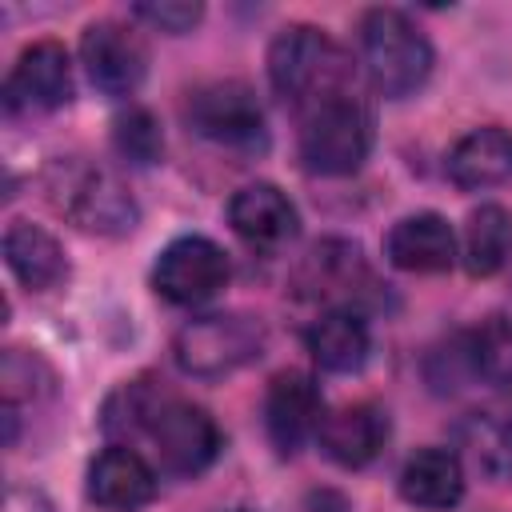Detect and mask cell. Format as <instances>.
Listing matches in <instances>:
<instances>
[{
	"label": "cell",
	"mask_w": 512,
	"mask_h": 512,
	"mask_svg": "<svg viewBox=\"0 0 512 512\" xmlns=\"http://www.w3.org/2000/svg\"><path fill=\"white\" fill-rule=\"evenodd\" d=\"M104 432L108 436H148L156 464L172 476H200L224 448L216 420L152 380L120 384L104 404Z\"/></svg>",
	"instance_id": "6da1fadb"
},
{
	"label": "cell",
	"mask_w": 512,
	"mask_h": 512,
	"mask_svg": "<svg viewBox=\"0 0 512 512\" xmlns=\"http://www.w3.org/2000/svg\"><path fill=\"white\" fill-rule=\"evenodd\" d=\"M44 196L88 236H128L140 220L128 184L108 164L88 156H56L44 168Z\"/></svg>",
	"instance_id": "7a4b0ae2"
},
{
	"label": "cell",
	"mask_w": 512,
	"mask_h": 512,
	"mask_svg": "<svg viewBox=\"0 0 512 512\" xmlns=\"http://www.w3.org/2000/svg\"><path fill=\"white\" fill-rule=\"evenodd\" d=\"M268 80L284 104L308 112V108L348 92L352 56L324 28L288 24L268 44Z\"/></svg>",
	"instance_id": "3957f363"
},
{
	"label": "cell",
	"mask_w": 512,
	"mask_h": 512,
	"mask_svg": "<svg viewBox=\"0 0 512 512\" xmlns=\"http://www.w3.org/2000/svg\"><path fill=\"white\" fill-rule=\"evenodd\" d=\"M360 64L388 100L412 96L432 72V44L400 8H368L360 16Z\"/></svg>",
	"instance_id": "277c9868"
},
{
	"label": "cell",
	"mask_w": 512,
	"mask_h": 512,
	"mask_svg": "<svg viewBox=\"0 0 512 512\" xmlns=\"http://www.w3.org/2000/svg\"><path fill=\"white\" fill-rule=\"evenodd\" d=\"M368 148H372V112L360 96L340 92L304 112L300 160L312 176H348L368 160Z\"/></svg>",
	"instance_id": "5b68a950"
},
{
	"label": "cell",
	"mask_w": 512,
	"mask_h": 512,
	"mask_svg": "<svg viewBox=\"0 0 512 512\" xmlns=\"http://www.w3.org/2000/svg\"><path fill=\"white\" fill-rule=\"evenodd\" d=\"M172 352L180 372L196 380H220L264 352V324L248 312H208L176 332Z\"/></svg>",
	"instance_id": "8992f818"
},
{
	"label": "cell",
	"mask_w": 512,
	"mask_h": 512,
	"mask_svg": "<svg viewBox=\"0 0 512 512\" xmlns=\"http://www.w3.org/2000/svg\"><path fill=\"white\" fill-rule=\"evenodd\" d=\"M184 120L196 136L232 148V152H256L268 140L264 128V104L256 100V88L244 80H208L196 84L184 100Z\"/></svg>",
	"instance_id": "52a82bcc"
},
{
	"label": "cell",
	"mask_w": 512,
	"mask_h": 512,
	"mask_svg": "<svg viewBox=\"0 0 512 512\" xmlns=\"http://www.w3.org/2000/svg\"><path fill=\"white\" fill-rule=\"evenodd\" d=\"M232 276L228 252L208 236H176L152 268V288L180 308H196L212 300Z\"/></svg>",
	"instance_id": "ba28073f"
},
{
	"label": "cell",
	"mask_w": 512,
	"mask_h": 512,
	"mask_svg": "<svg viewBox=\"0 0 512 512\" xmlns=\"http://www.w3.org/2000/svg\"><path fill=\"white\" fill-rule=\"evenodd\" d=\"M68 100H72L68 48L56 40L28 44L4 80V112L8 116H40V112L64 108Z\"/></svg>",
	"instance_id": "9c48e42d"
},
{
	"label": "cell",
	"mask_w": 512,
	"mask_h": 512,
	"mask_svg": "<svg viewBox=\"0 0 512 512\" xmlns=\"http://www.w3.org/2000/svg\"><path fill=\"white\" fill-rule=\"evenodd\" d=\"M80 64L104 96H132L148 76L144 36L120 20H96L80 36Z\"/></svg>",
	"instance_id": "30bf717a"
},
{
	"label": "cell",
	"mask_w": 512,
	"mask_h": 512,
	"mask_svg": "<svg viewBox=\"0 0 512 512\" xmlns=\"http://www.w3.org/2000/svg\"><path fill=\"white\" fill-rule=\"evenodd\" d=\"M292 288L304 300H324L332 308H352V300L372 288V272L364 264L360 244H352V240H320L300 260V268L292 276Z\"/></svg>",
	"instance_id": "8fae6325"
},
{
	"label": "cell",
	"mask_w": 512,
	"mask_h": 512,
	"mask_svg": "<svg viewBox=\"0 0 512 512\" xmlns=\"http://www.w3.org/2000/svg\"><path fill=\"white\" fill-rule=\"evenodd\" d=\"M324 420L320 384L308 372H280L264 396V428L280 456H292L308 436H316Z\"/></svg>",
	"instance_id": "7c38bea8"
},
{
	"label": "cell",
	"mask_w": 512,
	"mask_h": 512,
	"mask_svg": "<svg viewBox=\"0 0 512 512\" xmlns=\"http://www.w3.org/2000/svg\"><path fill=\"white\" fill-rule=\"evenodd\" d=\"M156 480V468L132 444H112L88 464V500L108 512H136L156 500Z\"/></svg>",
	"instance_id": "4fadbf2b"
},
{
	"label": "cell",
	"mask_w": 512,
	"mask_h": 512,
	"mask_svg": "<svg viewBox=\"0 0 512 512\" xmlns=\"http://www.w3.org/2000/svg\"><path fill=\"white\" fill-rule=\"evenodd\" d=\"M228 224L244 244L272 252V248H284L300 232V212L276 184L256 180V184H244L228 200Z\"/></svg>",
	"instance_id": "5bb4252c"
},
{
	"label": "cell",
	"mask_w": 512,
	"mask_h": 512,
	"mask_svg": "<svg viewBox=\"0 0 512 512\" xmlns=\"http://www.w3.org/2000/svg\"><path fill=\"white\" fill-rule=\"evenodd\" d=\"M316 440H320V448H324V456L332 464L364 468L388 444V412L368 404V400L332 408V412H324V420L316 428Z\"/></svg>",
	"instance_id": "9a60e30c"
},
{
	"label": "cell",
	"mask_w": 512,
	"mask_h": 512,
	"mask_svg": "<svg viewBox=\"0 0 512 512\" xmlns=\"http://www.w3.org/2000/svg\"><path fill=\"white\" fill-rule=\"evenodd\" d=\"M384 256L400 272H448L456 264V232L440 212H412L388 228Z\"/></svg>",
	"instance_id": "2e32d148"
},
{
	"label": "cell",
	"mask_w": 512,
	"mask_h": 512,
	"mask_svg": "<svg viewBox=\"0 0 512 512\" xmlns=\"http://www.w3.org/2000/svg\"><path fill=\"white\" fill-rule=\"evenodd\" d=\"M448 180L464 192L512 184V132L496 124L464 132L448 152Z\"/></svg>",
	"instance_id": "e0dca14e"
},
{
	"label": "cell",
	"mask_w": 512,
	"mask_h": 512,
	"mask_svg": "<svg viewBox=\"0 0 512 512\" xmlns=\"http://www.w3.org/2000/svg\"><path fill=\"white\" fill-rule=\"evenodd\" d=\"M400 496L412 508L448 512L464 500V464L452 448H420L400 468Z\"/></svg>",
	"instance_id": "ac0fdd59"
},
{
	"label": "cell",
	"mask_w": 512,
	"mask_h": 512,
	"mask_svg": "<svg viewBox=\"0 0 512 512\" xmlns=\"http://www.w3.org/2000/svg\"><path fill=\"white\" fill-rule=\"evenodd\" d=\"M4 260L28 292H48L68 280V256L52 232L32 220H12L4 232Z\"/></svg>",
	"instance_id": "d6986e66"
},
{
	"label": "cell",
	"mask_w": 512,
	"mask_h": 512,
	"mask_svg": "<svg viewBox=\"0 0 512 512\" xmlns=\"http://www.w3.org/2000/svg\"><path fill=\"white\" fill-rule=\"evenodd\" d=\"M304 344L324 372H356L368 360L372 332L356 308H328L320 320H312Z\"/></svg>",
	"instance_id": "ffe728a7"
},
{
	"label": "cell",
	"mask_w": 512,
	"mask_h": 512,
	"mask_svg": "<svg viewBox=\"0 0 512 512\" xmlns=\"http://www.w3.org/2000/svg\"><path fill=\"white\" fill-rule=\"evenodd\" d=\"M460 256L468 276H496L512 260V212L504 204H480L464 224Z\"/></svg>",
	"instance_id": "44dd1931"
},
{
	"label": "cell",
	"mask_w": 512,
	"mask_h": 512,
	"mask_svg": "<svg viewBox=\"0 0 512 512\" xmlns=\"http://www.w3.org/2000/svg\"><path fill=\"white\" fill-rule=\"evenodd\" d=\"M460 440H464V448L480 472L508 476L512 472V404L472 412L460 424Z\"/></svg>",
	"instance_id": "7402d4cb"
},
{
	"label": "cell",
	"mask_w": 512,
	"mask_h": 512,
	"mask_svg": "<svg viewBox=\"0 0 512 512\" xmlns=\"http://www.w3.org/2000/svg\"><path fill=\"white\" fill-rule=\"evenodd\" d=\"M464 348H468L472 380L512 388V320L508 316H488L476 328H468Z\"/></svg>",
	"instance_id": "603a6c76"
},
{
	"label": "cell",
	"mask_w": 512,
	"mask_h": 512,
	"mask_svg": "<svg viewBox=\"0 0 512 512\" xmlns=\"http://www.w3.org/2000/svg\"><path fill=\"white\" fill-rule=\"evenodd\" d=\"M0 392H4V408L40 404L56 392V376L36 352L8 348L4 360H0Z\"/></svg>",
	"instance_id": "cb8c5ba5"
},
{
	"label": "cell",
	"mask_w": 512,
	"mask_h": 512,
	"mask_svg": "<svg viewBox=\"0 0 512 512\" xmlns=\"http://www.w3.org/2000/svg\"><path fill=\"white\" fill-rule=\"evenodd\" d=\"M112 144L128 164H156L164 156V132L160 120L148 108H128L112 124Z\"/></svg>",
	"instance_id": "d4e9b609"
},
{
	"label": "cell",
	"mask_w": 512,
	"mask_h": 512,
	"mask_svg": "<svg viewBox=\"0 0 512 512\" xmlns=\"http://www.w3.org/2000/svg\"><path fill=\"white\" fill-rule=\"evenodd\" d=\"M132 16L144 20V24H152V28H160V32L180 36V32H192L200 24L204 8L200 4H188V0H160V4H136Z\"/></svg>",
	"instance_id": "484cf974"
},
{
	"label": "cell",
	"mask_w": 512,
	"mask_h": 512,
	"mask_svg": "<svg viewBox=\"0 0 512 512\" xmlns=\"http://www.w3.org/2000/svg\"><path fill=\"white\" fill-rule=\"evenodd\" d=\"M4 512H56V508L48 504V496H44V492L24 488V484H12V488H8V496H4Z\"/></svg>",
	"instance_id": "4316f807"
},
{
	"label": "cell",
	"mask_w": 512,
	"mask_h": 512,
	"mask_svg": "<svg viewBox=\"0 0 512 512\" xmlns=\"http://www.w3.org/2000/svg\"><path fill=\"white\" fill-rule=\"evenodd\" d=\"M228 512H252V508H228Z\"/></svg>",
	"instance_id": "83f0119b"
}]
</instances>
